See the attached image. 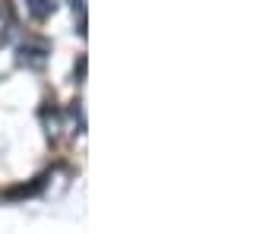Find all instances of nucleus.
<instances>
[{
    "label": "nucleus",
    "mask_w": 259,
    "mask_h": 234,
    "mask_svg": "<svg viewBox=\"0 0 259 234\" xmlns=\"http://www.w3.org/2000/svg\"><path fill=\"white\" fill-rule=\"evenodd\" d=\"M22 10H25L29 19H48L51 13H54V4H51V0H25Z\"/></svg>",
    "instance_id": "obj_1"
},
{
    "label": "nucleus",
    "mask_w": 259,
    "mask_h": 234,
    "mask_svg": "<svg viewBox=\"0 0 259 234\" xmlns=\"http://www.w3.org/2000/svg\"><path fill=\"white\" fill-rule=\"evenodd\" d=\"M0 25H4V16H0Z\"/></svg>",
    "instance_id": "obj_2"
}]
</instances>
